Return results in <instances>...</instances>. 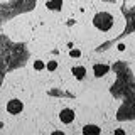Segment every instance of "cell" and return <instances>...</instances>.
Wrapping results in <instances>:
<instances>
[{
  "mask_svg": "<svg viewBox=\"0 0 135 135\" xmlns=\"http://www.w3.org/2000/svg\"><path fill=\"white\" fill-rule=\"evenodd\" d=\"M95 25L100 29V31H108V29L112 27V17L108 14H100L95 19Z\"/></svg>",
  "mask_w": 135,
  "mask_h": 135,
  "instance_id": "6da1fadb",
  "label": "cell"
},
{
  "mask_svg": "<svg viewBox=\"0 0 135 135\" xmlns=\"http://www.w3.org/2000/svg\"><path fill=\"white\" fill-rule=\"evenodd\" d=\"M22 108H24V103L20 100H10L7 103V112L10 113V115H17V113H20L22 112Z\"/></svg>",
  "mask_w": 135,
  "mask_h": 135,
  "instance_id": "7a4b0ae2",
  "label": "cell"
},
{
  "mask_svg": "<svg viewBox=\"0 0 135 135\" xmlns=\"http://www.w3.org/2000/svg\"><path fill=\"white\" fill-rule=\"evenodd\" d=\"M59 120H61L62 123H71V122L74 120V112L71 108H62L61 112H59Z\"/></svg>",
  "mask_w": 135,
  "mask_h": 135,
  "instance_id": "3957f363",
  "label": "cell"
},
{
  "mask_svg": "<svg viewBox=\"0 0 135 135\" xmlns=\"http://www.w3.org/2000/svg\"><path fill=\"white\" fill-rule=\"evenodd\" d=\"M71 73H73V76L76 79H83L84 74H86V69H84L83 66H73L71 68Z\"/></svg>",
  "mask_w": 135,
  "mask_h": 135,
  "instance_id": "277c9868",
  "label": "cell"
},
{
  "mask_svg": "<svg viewBox=\"0 0 135 135\" xmlns=\"http://www.w3.org/2000/svg\"><path fill=\"white\" fill-rule=\"evenodd\" d=\"M93 73H95V76H103L108 73V66L105 64H96L95 68H93Z\"/></svg>",
  "mask_w": 135,
  "mask_h": 135,
  "instance_id": "5b68a950",
  "label": "cell"
},
{
  "mask_svg": "<svg viewBox=\"0 0 135 135\" xmlns=\"http://www.w3.org/2000/svg\"><path fill=\"white\" fill-rule=\"evenodd\" d=\"M61 7H62V0H49L47 2L49 10H61Z\"/></svg>",
  "mask_w": 135,
  "mask_h": 135,
  "instance_id": "8992f818",
  "label": "cell"
},
{
  "mask_svg": "<svg viewBox=\"0 0 135 135\" xmlns=\"http://www.w3.org/2000/svg\"><path fill=\"white\" fill-rule=\"evenodd\" d=\"M32 68H34L36 71H42V69H46V62L41 61V59H36V61L32 62Z\"/></svg>",
  "mask_w": 135,
  "mask_h": 135,
  "instance_id": "52a82bcc",
  "label": "cell"
},
{
  "mask_svg": "<svg viewBox=\"0 0 135 135\" xmlns=\"http://www.w3.org/2000/svg\"><path fill=\"white\" fill-rule=\"evenodd\" d=\"M95 132H100L98 127H90V125H88V127L83 128V133H95Z\"/></svg>",
  "mask_w": 135,
  "mask_h": 135,
  "instance_id": "ba28073f",
  "label": "cell"
},
{
  "mask_svg": "<svg viewBox=\"0 0 135 135\" xmlns=\"http://www.w3.org/2000/svg\"><path fill=\"white\" fill-rule=\"evenodd\" d=\"M56 68H57V62L54 61V59H52V61H49V62H46V69H47V71H54Z\"/></svg>",
  "mask_w": 135,
  "mask_h": 135,
  "instance_id": "9c48e42d",
  "label": "cell"
},
{
  "mask_svg": "<svg viewBox=\"0 0 135 135\" xmlns=\"http://www.w3.org/2000/svg\"><path fill=\"white\" fill-rule=\"evenodd\" d=\"M69 56L73 57V59H78V57H81V51H79V49H71Z\"/></svg>",
  "mask_w": 135,
  "mask_h": 135,
  "instance_id": "30bf717a",
  "label": "cell"
},
{
  "mask_svg": "<svg viewBox=\"0 0 135 135\" xmlns=\"http://www.w3.org/2000/svg\"><path fill=\"white\" fill-rule=\"evenodd\" d=\"M117 49L120 51V52H123V51H125V44H118V46H117Z\"/></svg>",
  "mask_w": 135,
  "mask_h": 135,
  "instance_id": "8fae6325",
  "label": "cell"
}]
</instances>
